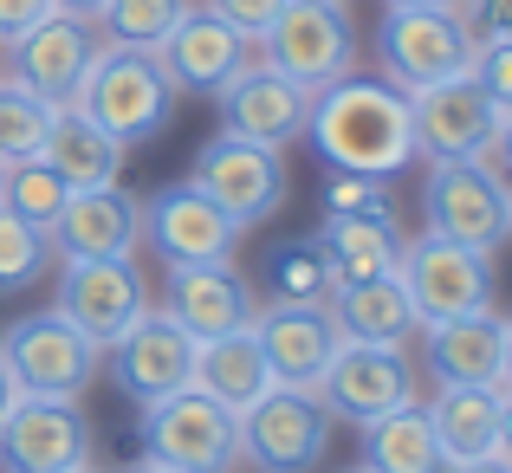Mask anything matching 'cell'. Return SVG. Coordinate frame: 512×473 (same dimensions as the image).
<instances>
[{
    "instance_id": "obj_1",
    "label": "cell",
    "mask_w": 512,
    "mask_h": 473,
    "mask_svg": "<svg viewBox=\"0 0 512 473\" xmlns=\"http://www.w3.org/2000/svg\"><path fill=\"white\" fill-rule=\"evenodd\" d=\"M305 137L318 143V156L331 169H357V175H396L415 162L409 98L389 78H370V72H344L325 91H312Z\"/></svg>"
},
{
    "instance_id": "obj_2",
    "label": "cell",
    "mask_w": 512,
    "mask_h": 473,
    "mask_svg": "<svg viewBox=\"0 0 512 473\" xmlns=\"http://www.w3.org/2000/svg\"><path fill=\"white\" fill-rule=\"evenodd\" d=\"M175 98H182V91L169 85V72H163L156 52H143V46H98L72 104L104 130V137H117L124 150H137V143H156L169 130Z\"/></svg>"
},
{
    "instance_id": "obj_3",
    "label": "cell",
    "mask_w": 512,
    "mask_h": 473,
    "mask_svg": "<svg viewBox=\"0 0 512 473\" xmlns=\"http://www.w3.org/2000/svg\"><path fill=\"white\" fill-rule=\"evenodd\" d=\"M422 221H428V234L454 240V247L500 253L506 240H512V195H506V182H500V175H493L480 156L428 162Z\"/></svg>"
},
{
    "instance_id": "obj_4",
    "label": "cell",
    "mask_w": 512,
    "mask_h": 473,
    "mask_svg": "<svg viewBox=\"0 0 512 473\" xmlns=\"http://www.w3.org/2000/svg\"><path fill=\"white\" fill-rule=\"evenodd\" d=\"M143 461L175 473H234L240 461V415L201 396L195 383L163 402H143Z\"/></svg>"
},
{
    "instance_id": "obj_5",
    "label": "cell",
    "mask_w": 512,
    "mask_h": 473,
    "mask_svg": "<svg viewBox=\"0 0 512 473\" xmlns=\"http://www.w3.org/2000/svg\"><path fill=\"white\" fill-rule=\"evenodd\" d=\"M474 59V26L461 7H383L376 26V65L396 91H422L435 78L467 72Z\"/></svg>"
},
{
    "instance_id": "obj_6",
    "label": "cell",
    "mask_w": 512,
    "mask_h": 473,
    "mask_svg": "<svg viewBox=\"0 0 512 473\" xmlns=\"http://www.w3.org/2000/svg\"><path fill=\"white\" fill-rule=\"evenodd\" d=\"M266 59L279 78H292L299 91H325L331 78H344L357 65V33H350V0H286L279 20L260 33Z\"/></svg>"
},
{
    "instance_id": "obj_7",
    "label": "cell",
    "mask_w": 512,
    "mask_h": 473,
    "mask_svg": "<svg viewBox=\"0 0 512 473\" xmlns=\"http://www.w3.org/2000/svg\"><path fill=\"white\" fill-rule=\"evenodd\" d=\"M98 357L104 350L78 324H65L59 312H26L0 337V363H7L20 396H72L78 402L91 389V376H98Z\"/></svg>"
},
{
    "instance_id": "obj_8",
    "label": "cell",
    "mask_w": 512,
    "mask_h": 473,
    "mask_svg": "<svg viewBox=\"0 0 512 473\" xmlns=\"http://www.w3.org/2000/svg\"><path fill=\"white\" fill-rule=\"evenodd\" d=\"M396 279H402V292H409V305H415L422 324L461 318V312H487L493 305V253L454 247V240L428 234V227L415 240H402Z\"/></svg>"
},
{
    "instance_id": "obj_9",
    "label": "cell",
    "mask_w": 512,
    "mask_h": 473,
    "mask_svg": "<svg viewBox=\"0 0 512 473\" xmlns=\"http://www.w3.org/2000/svg\"><path fill=\"white\" fill-rule=\"evenodd\" d=\"M188 182L214 201L221 214H234L240 227L253 221H273L292 195V175H286V156L266 150V143H247L234 130H214L208 143L195 150V175Z\"/></svg>"
},
{
    "instance_id": "obj_10",
    "label": "cell",
    "mask_w": 512,
    "mask_h": 473,
    "mask_svg": "<svg viewBox=\"0 0 512 473\" xmlns=\"http://www.w3.org/2000/svg\"><path fill=\"white\" fill-rule=\"evenodd\" d=\"M331 448V415L312 389L273 383L247 415H240V454L260 473H312Z\"/></svg>"
},
{
    "instance_id": "obj_11",
    "label": "cell",
    "mask_w": 512,
    "mask_h": 473,
    "mask_svg": "<svg viewBox=\"0 0 512 473\" xmlns=\"http://www.w3.org/2000/svg\"><path fill=\"white\" fill-rule=\"evenodd\" d=\"M312 396L325 402L331 422H376V415L415 402V363L409 344H338V357L325 363V376L312 383Z\"/></svg>"
},
{
    "instance_id": "obj_12",
    "label": "cell",
    "mask_w": 512,
    "mask_h": 473,
    "mask_svg": "<svg viewBox=\"0 0 512 473\" xmlns=\"http://www.w3.org/2000/svg\"><path fill=\"white\" fill-rule=\"evenodd\" d=\"M247 227L234 214H221L195 182H169L143 201V240L163 266H221L240 253Z\"/></svg>"
},
{
    "instance_id": "obj_13",
    "label": "cell",
    "mask_w": 512,
    "mask_h": 473,
    "mask_svg": "<svg viewBox=\"0 0 512 473\" xmlns=\"http://www.w3.org/2000/svg\"><path fill=\"white\" fill-rule=\"evenodd\" d=\"M91 461V428L72 396H13L0 415V467L7 473H72Z\"/></svg>"
},
{
    "instance_id": "obj_14",
    "label": "cell",
    "mask_w": 512,
    "mask_h": 473,
    "mask_svg": "<svg viewBox=\"0 0 512 473\" xmlns=\"http://www.w3.org/2000/svg\"><path fill=\"white\" fill-rule=\"evenodd\" d=\"M52 312L65 324H78L98 350H111L130 324L150 312V292H143L137 260H65Z\"/></svg>"
},
{
    "instance_id": "obj_15",
    "label": "cell",
    "mask_w": 512,
    "mask_h": 473,
    "mask_svg": "<svg viewBox=\"0 0 512 473\" xmlns=\"http://www.w3.org/2000/svg\"><path fill=\"white\" fill-rule=\"evenodd\" d=\"M402 98H409V137H415V156L454 162V156H480V150L493 143V124H500V111H493L487 91L474 85V72L435 78V85L402 91Z\"/></svg>"
},
{
    "instance_id": "obj_16",
    "label": "cell",
    "mask_w": 512,
    "mask_h": 473,
    "mask_svg": "<svg viewBox=\"0 0 512 473\" xmlns=\"http://www.w3.org/2000/svg\"><path fill=\"white\" fill-rule=\"evenodd\" d=\"M156 59H163L175 91H188V98H221V91L253 65V39L234 33L214 7L195 0V7L169 26V39L156 46Z\"/></svg>"
},
{
    "instance_id": "obj_17",
    "label": "cell",
    "mask_w": 512,
    "mask_h": 473,
    "mask_svg": "<svg viewBox=\"0 0 512 473\" xmlns=\"http://www.w3.org/2000/svg\"><path fill=\"white\" fill-rule=\"evenodd\" d=\"M143 240V201L130 195L124 182L104 188H72L65 208L52 214L46 247L59 260H130Z\"/></svg>"
},
{
    "instance_id": "obj_18",
    "label": "cell",
    "mask_w": 512,
    "mask_h": 473,
    "mask_svg": "<svg viewBox=\"0 0 512 473\" xmlns=\"http://www.w3.org/2000/svg\"><path fill=\"white\" fill-rule=\"evenodd\" d=\"M104 39L91 33V20H72V13H52V20H39L33 33L13 39V59H7V78L20 91H33V98H46L52 111L59 104L78 98V85H85L91 72V52H98Z\"/></svg>"
},
{
    "instance_id": "obj_19",
    "label": "cell",
    "mask_w": 512,
    "mask_h": 473,
    "mask_svg": "<svg viewBox=\"0 0 512 473\" xmlns=\"http://www.w3.org/2000/svg\"><path fill=\"white\" fill-rule=\"evenodd\" d=\"M111 376L130 402H163V396L195 383V337L169 312H143L111 344Z\"/></svg>"
},
{
    "instance_id": "obj_20",
    "label": "cell",
    "mask_w": 512,
    "mask_h": 473,
    "mask_svg": "<svg viewBox=\"0 0 512 473\" xmlns=\"http://www.w3.org/2000/svg\"><path fill=\"white\" fill-rule=\"evenodd\" d=\"M253 337L266 350L273 383H286V389H312L344 344L331 305H292V299H273L266 312H253Z\"/></svg>"
},
{
    "instance_id": "obj_21",
    "label": "cell",
    "mask_w": 512,
    "mask_h": 473,
    "mask_svg": "<svg viewBox=\"0 0 512 473\" xmlns=\"http://www.w3.org/2000/svg\"><path fill=\"white\" fill-rule=\"evenodd\" d=\"M305 111H312V91H299L292 78H279L273 65H260V59L221 91V130H234V137H247V143H266V150L299 143Z\"/></svg>"
},
{
    "instance_id": "obj_22",
    "label": "cell",
    "mask_w": 512,
    "mask_h": 473,
    "mask_svg": "<svg viewBox=\"0 0 512 473\" xmlns=\"http://www.w3.org/2000/svg\"><path fill=\"white\" fill-rule=\"evenodd\" d=\"M163 312L182 324V331L195 337V344H208V337L247 331L260 305H253L247 279L234 273V260H221V266H169Z\"/></svg>"
},
{
    "instance_id": "obj_23",
    "label": "cell",
    "mask_w": 512,
    "mask_h": 473,
    "mask_svg": "<svg viewBox=\"0 0 512 473\" xmlns=\"http://www.w3.org/2000/svg\"><path fill=\"white\" fill-rule=\"evenodd\" d=\"M428 331V376L441 389L448 383H493L506 389V318L493 312H461V318H441V324H422Z\"/></svg>"
},
{
    "instance_id": "obj_24",
    "label": "cell",
    "mask_w": 512,
    "mask_h": 473,
    "mask_svg": "<svg viewBox=\"0 0 512 473\" xmlns=\"http://www.w3.org/2000/svg\"><path fill=\"white\" fill-rule=\"evenodd\" d=\"M331 318H338L344 344H409L422 331L409 292H402L396 273H376V279H350V286L331 292Z\"/></svg>"
},
{
    "instance_id": "obj_25",
    "label": "cell",
    "mask_w": 512,
    "mask_h": 473,
    "mask_svg": "<svg viewBox=\"0 0 512 473\" xmlns=\"http://www.w3.org/2000/svg\"><path fill=\"white\" fill-rule=\"evenodd\" d=\"M500 396L506 389H493V383H448V389H435L428 428H435V448H441L448 467L493 454V435H500Z\"/></svg>"
},
{
    "instance_id": "obj_26",
    "label": "cell",
    "mask_w": 512,
    "mask_h": 473,
    "mask_svg": "<svg viewBox=\"0 0 512 473\" xmlns=\"http://www.w3.org/2000/svg\"><path fill=\"white\" fill-rule=\"evenodd\" d=\"M195 389L214 396L221 409H234V415H247L253 402L273 389V370H266V350H260V337H253V324L195 344Z\"/></svg>"
},
{
    "instance_id": "obj_27",
    "label": "cell",
    "mask_w": 512,
    "mask_h": 473,
    "mask_svg": "<svg viewBox=\"0 0 512 473\" xmlns=\"http://www.w3.org/2000/svg\"><path fill=\"white\" fill-rule=\"evenodd\" d=\"M312 240L331 260V279H338V286L396 273V253H402V234H396L389 214H325V227H318Z\"/></svg>"
},
{
    "instance_id": "obj_28",
    "label": "cell",
    "mask_w": 512,
    "mask_h": 473,
    "mask_svg": "<svg viewBox=\"0 0 512 473\" xmlns=\"http://www.w3.org/2000/svg\"><path fill=\"white\" fill-rule=\"evenodd\" d=\"M39 156L65 175V188H104L124 169V143L104 137L78 104H59V111H52V130H46V143H39Z\"/></svg>"
},
{
    "instance_id": "obj_29",
    "label": "cell",
    "mask_w": 512,
    "mask_h": 473,
    "mask_svg": "<svg viewBox=\"0 0 512 473\" xmlns=\"http://www.w3.org/2000/svg\"><path fill=\"white\" fill-rule=\"evenodd\" d=\"M357 448H363V473H448L422 402H402V409L363 422Z\"/></svg>"
},
{
    "instance_id": "obj_30",
    "label": "cell",
    "mask_w": 512,
    "mask_h": 473,
    "mask_svg": "<svg viewBox=\"0 0 512 473\" xmlns=\"http://www.w3.org/2000/svg\"><path fill=\"white\" fill-rule=\"evenodd\" d=\"M65 195H72V188H65V175L52 169L46 156H26V162H7V169H0V208H13L20 221H33L39 234H46L52 214L65 208Z\"/></svg>"
},
{
    "instance_id": "obj_31",
    "label": "cell",
    "mask_w": 512,
    "mask_h": 473,
    "mask_svg": "<svg viewBox=\"0 0 512 473\" xmlns=\"http://www.w3.org/2000/svg\"><path fill=\"white\" fill-rule=\"evenodd\" d=\"M188 7H195V0H104V7H98L104 46H143V52H156L169 39V26L182 20Z\"/></svg>"
},
{
    "instance_id": "obj_32",
    "label": "cell",
    "mask_w": 512,
    "mask_h": 473,
    "mask_svg": "<svg viewBox=\"0 0 512 473\" xmlns=\"http://www.w3.org/2000/svg\"><path fill=\"white\" fill-rule=\"evenodd\" d=\"M273 299H292V305H331L338 279H331V260L318 253V240H292V247L273 253Z\"/></svg>"
},
{
    "instance_id": "obj_33",
    "label": "cell",
    "mask_w": 512,
    "mask_h": 473,
    "mask_svg": "<svg viewBox=\"0 0 512 473\" xmlns=\"http://www.w3.org/2000/svg\"><path fill=\"white\" fill-rule=\"evenodd\" d=\"M46 130H52V104L33 98V91H20L13 78H0V162L39 156Z\"/></svg>"
},
{
    "instance_id": "obj_34",
    "label": "cell",
    "mask_w": 512,
    "mask_h": 473,
    "mask_svg": "<svg viewBox=\"0 0 512 473\" xmlns=\"http://www.w3.org/2000/svg\"><path fill=\"white\" fill-rule=\"evenodd\" d=\"M52 266V247L33 221H20L13 208H0V299L7 292H26L39 273Z\"/></svg>"
},
{
    "instance_id": "obj_35",
    "label": "cell",
    "mask_w": 512,
    "mask_h": 473,
    "mask_svg": "<svg viewBox=\"0 0 512 473\" xmlns=\"http://www.w3.org/2000/svg\"><path fill=\"white\" fill-rule=\"evenodd\" d=\"M325 214H389V175L331 169L325 175Z\"/></svg>"
},
{
    "instance_id": "obj_36",
    "label": "cell",
    "mask_w": 512,
    "mask_h": 473,
    "mask_svg": "<svg viewBox=\"0 0 512 473\" xmlns=\"http://www.w3.org/2000/svg\"><path fill=\"white\" fill-rule=\"evenodd\" d=\"M467 72H474V85L487 91L493 111H512V33L506 39H474V59H467Z\"/></svg>"
},
{
    "instance_id": "obj_37",
    "label": "cell",
    "mask_w": 512,
    "mask_h": 473,
    "mask_svg": "<svg viewBox=\"0 0 512 473\" xmlns=\"http://www.w3.org/2000/svg\"><path fill=\"white\" fill-rule=\"evenodd\" d=\"M201 7H214L227 26H234V33H247L253 46H260V33L279 20V7H286V0H201Z\"/></svg>"
},
{
    "instance_id": "obj_38",
    "label": "cell",
    "mask_w": 512,
    "mask_h": 473,
    "mask_svg": "<svg viewBox=\"0 0 512 473\" xmlns=\"http://www.w3.org/2000/svg\"><path fill=\"white\" fill-rule=\"evenodd\" d=\"M39 20H52V0H0V46H13L20 33H33Z\"/></svg>"
},
{
    "instance_id": "obj_39",
    "label": "cell",
    "mask_w": 512,
    "mask_h": 473,
    "mask_svg": "<svg viewBox=\"0 0 512 473\" xmlns=\"http://www.w3.org/2000/svg\"><path fill=\"white\" fill-rule=\"evenodd\" d=\"M474 39H506L512 33V0H461Z\"/></svg>"
},
{
    "instance_id": "obj_40",
    "label": "cell",
    "mask_w": 512,
    "mask_h": 473,
    "mask_svg": "<svg viewBox=\"0 0 512 473\" xmlns=\"http://www.w3.org/2000/svg\"><path fill=\"white\" fill-rule=\"evenodd\" d=\"M480 162H506V175H512V111L493 124V143L480 150ZM506 175H500V182H506Z\"/></svg>"
},
{
    "instance_id": "obj_41",
    "label": "cell",
    "mask_w": 512,
    "mask_h": 473,
    "mask_svg": "<svg viewBox=\"0 0 512 473\" xmlns=\"http://www.w3.org/2000/svg\"><path fill=\"white\" fill-rule=\"evenodd\" d=\"M493 454H500V461H512V389L500 396V435H493Z\"/></svg>"
},
{
    "instance_id": "obj_42",
    "label": "cell",
    "mask_w": 512,
    "mask_h": 473,
    "mask_svg": "<svg viewBox=\"0 0 512 473\" xmlns=\"http://www.w3.org/2000/svg\"><path fill=\"white\" fill-rule=\"evenodd\" d=\"M448 473H512V461H500V454H480V461H461Z\"/></svg>"
},
{
    "instance_id": "obj_43",
    "label": "cell",
    "mask_w": 512,
    "mask_h": 473,
    "mask_svg": "<svg viewBox=\"0 0 512 473\" xmlns=\"http://www.w3.org/2000/svg\"><path fill=\"white\" fill-rule=\"evenodd\" d=\"M104 0H52V13H72V20H98Z\"/></svg>"
},
{
    "instance_id": "obj_44",
    "label": "cell",
    "mask_w": 512,
    "mask_h": 473,
    "mask_svg": "<svg viewBox=\"0 0 512 473\" xmlns=\"http://www.w3.org/2000/svg\"><path fill=\"white\" fill-rule=\"evenodd\" d=\"M13 396H20V389H13V376H7V363H0V415L13 409Z\"/></svg>"
},
{
    "instance_id": "obj_45",
    "label": "cell",
    "mask_w": 512,
    "mask_h": 473,
    "mask_svg": "<svg viewBox=\"0 0 512 473\" xmlns=\"http://www.w3.org/2000/svg\"><path fill=\"white\" fill-rule=\"evenodd\" d=\"M383 7H461V0H383Z\"/></svg>"
},
{
    "instance_id": "obj_46",
    "label": "cell",
    "mask_w": 512,
    "mask_h": 473,
    "mask_svg": "<svg viewBox=\"0 0 512 473\" xmlns=\"http://www.w3.org/2000/svg\"><path fill=\"white\" fill-rule=\"evenodd\" d=\"M500 376H506V389H512V318H506V370Z\"/></svg>"
},
{
    "instance_id": "obj_47",
    "label": "cell",
    "mask_w": 512,
    "mask_h": 473,
    "mask_svg": "<svg viewBox=\"0 0 512 473\" xmlns=\"http://www.w3.org/2000/svg\"><path fill=\"white\" fill-rule=\"evenodd\" d=\"M130 473H175V467H156V461H137V467H130Z\"/></svg>"
},
{
    "instance_id": "obj_48",
    "label": "cell",
    "mask_w": 512,
    "mask_h": 473,
    "mask_svg": "<svg viewBox=\"0 0 512 473\" xmlns=\"http://www.w3.org/2000/svg\"><path fill=\"white\" fill-rule=\"evenodd\" d=\"M72 473H98V467H91V461H78V467H72Z\"/></svg>"
},
{
    "instance_id": "obj_49",
    "label": "cell",
    "mask_w": 512,
    "mask_h": 473,
    "mask_svg": "<svg viewBox=\"0 0 512 473\" xmlns=\"http://www.w3.org/2000/svg\"><path fill=\"white\" fill-rule=\"evenodd\" d=\"M506 195H512V175H506Z\"/></svg>"
},
{
    "instance_id": "obj_50",
    "label": "cell",
    "mask_w": 512,
    "mask_h": 473,
    "mask_svg": "<svg viewBox=\"0 0 512 473\" xmlns=\"http://www.w3.org/2000/svg\"><path fill=\"white\" fill-rule=\"evenodd\" d=\"M344 473H363V467H344Z\"/></svg>"
},
{
    "instance_id": "obj_51",
    "label": "cell",
    "mask_w": 512,
    "mask_h": 473,
    "mask_svg": "<svg viewBox=\"0 0 512 473\" xmlns=\"http://www.w3.org/2000/svg\"><path fill=\"white\" fill-rule=\"evenodd\" d=\"M0 169H7V162H0Z\"/></svg>"
},
{
    "instance_id": "obj_52",
    "label": "cell",
    "mask_w": 512,
    "mask_h": 473,
    "mask_svg": "<svg viewBox=\"0 0 512 473\" xmlns=\"http://www.w3.org/2000/svg\"><path fill=\"white\" fill-rule=\"evenodd\" d=\"M0 52H7V46H0Z\"/></svg>"
}]
</instances>
